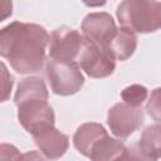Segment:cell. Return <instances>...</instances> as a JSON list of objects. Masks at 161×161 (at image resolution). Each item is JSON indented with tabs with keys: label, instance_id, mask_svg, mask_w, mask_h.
I'll return each mask as SVG.
<instances>
[{
	"label": "cell",
	"instance_id": "6da1fadb",
	"mask_svg": "<svg viewBox=\"0 0 161 161\" xmlns=\"http://www.w3.org/2000/svg\"><path fill=\"white\" fill-rule=\"evenodd\" d=\"M48 44L49 34L39 24L13 21L0 29V57L20 74L42 70Z\"/></svg>",
	"mask_w": 161,
	"mask_h": 161
},
{
	"label": "cell",
	"instance_id": "7a4b0ae2",
	"mask_svg": "<svg viewBox=\"0 0 161 161\" xmlns=\"http://www.w3.org/2000/svg\"><path fill=\"white\" fill-rule=\"evenodd\" d=\"M121 26L136 33H153L161 25V3L125 0L116 10Z\"/></svg>",
	"mask_w": 161,
	"mask_h": 161
},
{
	"label": "cell",
	"instance_id": "3957f363",
	"mask_svg": "<svg viewBox=\"0 0 161 161\" xmlns=\"http://www.w3.org/2000/svg\"><path fill=\"white\" fill-rule=\"evenodd\" d=\"M77 63L92 78H106L116 68V58L109 47L89 42L84 38Z\"/></svg>",
	"mask_w": 161,
	"mask_h": 161
},
{
	"label": "cell",
	"instance_id": "277c9868",
	"mask_svg": "<svg viewBox=\"0 0 161 161\" xmlns=\"http://www.w3.org/2000/svg\"><path fill=\"white\" fill-rule=\"evenodd\" d=\"M45 74L53 93L59 96H70L80 91L84 84V77L78 63L58 62L49 59L45 65Z\"/></svg>",
	"mask_w": 161,
	"mask_h": 161
},
{
	"label": "cell",
	"instance_id": "5b68a950",
	"mask_svg": "<svg viewBox=\"0 0 161 161\" xmlns=\"http://www.w3.org/2000/svg\"><path fill=\"white\" fill-rule=\"evenodd\" d=\"M18 119L26 132L35 136L48 128L54 127V111L47 99L26 101L16 106Z\"/></svg>",
	"mask_w": 161,
	"mask_h": 161
},
{
	"label": "cell",
	"instance_id": "8992f818",
	"mask_svg": "<svg viewBox=\"0 0 161 161\" xmlns=\"http://www.w3.org/2000/svg\"><path fill=\"white\" fill-rule=\"evenodd\" d=\"M82 45L83 35L78 30L68 26L57 28L49 36V59L77 63Z\"/></svg>",
	"mask_w": 161,
	"mask_h": 161
},
{
	"label": "cell",
	"instance_id": "52a82bcc",
	"mask_svg": "<svg viewBox=\"0 0 161 161\" xmlns=\"http://www.w3.org/2000/svg\"><path fill=\"white\" fill-rule=\"evenodd\" d=\"M143 118L145 114L141 107H132L119 102L108 109L107 123L116 137L127 138L142 126Z\"/></svg>",
	"mask_w": 161,
	"mask_h": 161
},
{
	"label": "cell",
	"instance_id": "ba28073f",
	"mask_svg": "<svg viewBox=\"0 0 161 161\" xmlns=\"http://www.w3.org/2000/svg\"><path fill=\"white\" fill-rule=\"evenodd\" d=\"M80 29L84 39L107 47H109L117 31L113 18L106 11L88 14L83 19Z\"/></svg>",
	"mask_w": 161,
	"mask_h": 161
},
{
	"label": "cell",
	"instance_id": "9c48e42d",
	"mask_svg": "<svg viewBox=\"0 0 161 161\" xmlns=\"http://www.w3.org/2000/svg\"><path fill=\"white\" fill-rule=\"evenodd\" d=\"M33 138L36 147L49 160L60 158L69 147V137L55 127L38 133L33 136Z\"/></svg>",
	"mask_w": 161,
	"mask_h": 161
},
{
	"label": "cell",
	"instance_id": "30bf717a",
	"mask_svg": "<svg viewBox=\"0 0 161 161\" xmlns=\"http://www.w3.org/2000/svg\"><path fill=\"white\" fill-rule=\"evenodd\" d=\"M107 136L108 132L101 123L87 122L77 128L73 136V145L83 156L89 157V153L94 145Z\"/></svg>",
	"mask_w": 161,
	"mask_h": 161
},
{
	"label": "cell",
	"instance_id": "8fae6325",
	"mask_svg": "<svg viewBox=\"0 0 161 161\" xmlns=\"http://www.w3.org/2000/svg\"><path fill=\"white\" fill-rule=\"evenodd\" d=\"M49 98V93L44 80L39 77H29L20 80L18 84L14 102L15 104H20L26 101L33 99H47Z\"/></svg>",
	"mask_w": 161,
	"mask_h": 161
},
{
	"label": "cell",
	"instance_id": "7c38bea8",
	"mask_svg": "<svg viewBox=\"0 0 161 161\" xmlns=\"http://www.w3.org/2000/svg\"><path fill=\"white\" fill-rule=\"evenodd\" d=\"M137 35L132 30L119 26L109 44V49L112 50L116 59L127 60L131 58V55H133L137 48Z\"/></svg>",
	"mask_w": 161,
	"mask_h": 161
},
{
	"label": "cell",
	"instance_id": "4fadbf2b",
	"mask_svg": "<svg viewBox=\"0 0 161 161\" xmlns=\"http://www.w3.org/2000/svg\"><path fill=\"white\" fill-rule=\"evenodd\" d=\"M125 150L126 146L122 141L107 136L94 145L89 158L91 161H114Z\"/></svg>",
	"mask_w": 161,
	"mask_h": 161
},
{
	"label": "cell",
	"instance_id": "5bb4252c",
	"mask_svg": "<svg viewBox=\"0 0 161 161\" xmlns=\"http://www.w3.org/2000/svg\"><path fill=\"white\" fill-rule=\"evenodd\" d=\"M160 132L161 127L158 123L148 126L143 130L141 138L137 142L145 153H147L157 161L160 158Z\"/></svg>",
	"mask_w": 161,
	"mask_h": 161
},
{
	"label": "cell",
	"instance_id": "9a60e30c",
	"mask_svg": "<svg viewBox=\"0 0 161 161\" xmlns=\"http://www.w3.org/2000/svg\"><path fill=\"white\" fill-rule=\"evenodd\" d=\"M0 161H48L38 151L20 153L19 148L11 143H0Z\"/></svg>",
	"mask_w": 161,
	"mask_h": 161
},
{
	"label": "cell",
	"instance_id": "2e32d148",
	"mask_svg": "<svg viewBox=\"0 0 161 161\" xmlns=\"http://www.w3.org/2000/svg\"><path fill=\"white\" fill-rule=\"evenodd\" d=\"M148 94V91L145 86L141 84H132L126 87L121 92V98L123 99V103L132 106V107H141V104L146 101Z\"/></svg>",
	"mask_w": 161,
	"mask_h": 161
},
{
	"label": "cell",
	"instance_id": "e0dca14e",
	"mask_svg": "<svg viewBox=\"0 0 161 161\" xmlns=\"http://www.w3.org/2000/svg\"><path fill=\"white\" fill-rule=\"evenodd\" d=\"M14 86V77L10 74L5 63L0 60V103L10 98Z\"/></svg>",
	"mask_w": 161,
	"mask_h": 161
},
{
	"label": "cell",
	"instance_id": "ac0fdd59",
	"mask_svg": "<svg viewBox=\"0 0 161 161\" xmlns=\"http://www.w3.org/2000/svg\"><path fill=\"white\" fill-rule=\"evenodd\" d=\"M114 161H157V160L145 153L136 142L130 147H126V150Z\"/></svg>",
	"mask_w": 161,
	"mask_h": 161
},
{
	"label": "cell",
	"instance_id": "d6986e66",
	"mask_svg": "<svg viewBox=\"0 0 161 161\" xmlns=\"http://www.w3.org/2000/svg\"><path fill=\"white\" fill-rule=\"evenodd\" d=\"M158 92L160 89H155V92L151 94L150 101L147 103V112L150 116H152L156 121H158V113H160V102H158Z\"/></svg>",
	"mask_w": 161,
	"mask_h": 161
},
{
	"label": "cell",
	"instance_id": "ffe728a7",
	"mask_svg": "<svg viewBox=\"0 0 161 161\" xmlns=\"http://www.w3.org/2000/svg\"><path fill=\"white\" fill-rule=\"evenodd\" d=\"M13 14V3L9 0H0V23L10 18Z\"/></svg>",
	"mask_w": 161,
	"mask_h": 161
}]
</instances>
